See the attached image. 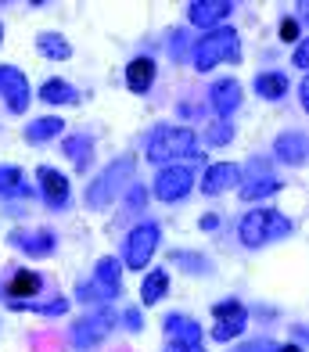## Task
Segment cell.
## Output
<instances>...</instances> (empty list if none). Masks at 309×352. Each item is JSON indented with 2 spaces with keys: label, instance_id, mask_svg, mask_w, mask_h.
Returning <instances> with one entry per match:
<instances>
[{
  "label": "cell",
  "instance_id": "603a6c76",
  "mask_svg": "<svg viewBox=\"0 0 309 352\" xmlns=\"http://www.w3.org/2000/svg\"><path fill=\"white\" fill-rule=\"evenodd\" d=\"M36 51H40L43 58H54V61H69V58H72L69 40L58 36V33H40V36H36Z\"/></svg>",
  "mask_w": 309,
  "mask_h": 352
},
{
  "label": "cell",
  "instance_id": "2e32d148",
  "mask_svg": "<svg viewBox=\"0 0 309 352\" xmlns=\"http://www.w3.org/2000/svg\"><path fill=\"white\" fill-rule=\"evenodd\" d=\"M155 83V61L151 58H134L126 65V87L134 94H148Z\"/></svg>",
  "mask_w": 309,
  "mask_h": 352
},
{
  "label": "cell",
  "instance_id": "d590c367",
  "mask_svg": "<svg viewBox=\"0 0 309 352\" xmlns=\"http://www.w3.org/2000/svg\"><path fill=\"white\" fill-rule=\"evenodd\" d=\"M277 352H302V349H299V345H281Z\"/></svg>",
  "mask_w": 309,
  "mask_h": 352
},
{
  "label": "cell",
  "instance_id": "5bb4252c",
  "mask_svg": "<svg viewBox=\"0 0 309 352\" xmlns=\"http://www.w3.org/2000/svg\"><path fill=\"white\" fill-rule=\"evenodd\" d=\"M119 287H122V274H119V263L111 259V255H105L101 263H97V274H94V292L97 298H116L119 295Z\"/></svg>",
  "mask_w": 309,
  "mask_h": 352
},
{
  "label": "cell",
  "instance_id": "4dcf8cb0",
  "mask_svg": "<svg viewBox=\"0 0 309 352\" xmlns=\"http://www.w3.org/2000/svg\"><path fill=\"white\" fill-rule=\"evenodd\" d=\"M281 40L284 43H295L299 40V19H284L281 22Z\"/></svg>",
  "mask_w": 309,
  "mask_h": 352
},
{
  "label": "cell",
  "instance_id": "5b68a950",
  "mask_svg": "<svg viewBox=\"0 0 309 352\" xmlns=\"http://www.w3.org/2000/svg\"><path fill=\"white\" fill-rule=\"evenodd\" d=\"M155 248H158V227H155V223H144V227L129 230L126 245H122V259H126L129 270H140V266L151 263Z\"/></svg>",
  "mask_w": 309,
  "mask_h": 352
},
{
  "label": "cell",
  "instance_id": "44dd1931",
  "mask_svg": "<svg viewBox=\"0 0 309 352\" xmlns=\"http://www.w3.org/2000/svg\"><path fill=\"white\" fill-rule=\"evenodd\" d=\"M61 151L72 158V166L76 169H87L90 166V155H94V140L87 137V133H76V137H65V144H61Z\"/></svg>",
  "mask_w": 309,
  "mask_h": 352
},
{
  "label": "cell",
  "instance_id": "e575fe53",
  "mask_svg": "<svg viewBox=\"0 0 309 352\" xmlns=\"http://www.w3.org/2000/svg\"><path fill=\"white\" fill-rule=\"evenodd\" d=\"M216 223H220L216 216H205V219H202V227H205V230H216Z\"/></svg>",
  "mask_w": 309,
  "mask_h": 352
},
{
  "label": "cell",
  "instance_id": "83f0119b",
  "mask_svg": "<svg viewBox=\"0 0 309 352\" xmlns=\"http://www.w3.org/2000/svg\"><path fill=\"white\" fill-rule=\"evenodd\" d=\"M40 287H43L40 274H32V270H19V274L8 280V295L11 298L14 295H40Z\"/></svg>",
  "mask_w": 309,
  "mask_h": 352
},
{
  "label": "cell",
  "instance_id": "d4e9b609",
  "mask_svg": "<svg viewBox=\"0 0 309 352\" xmlns=\"http://www.w3.org/2000/svg\"><path fill=\"white\" fill-rule=\"evenodd\" d=\"M284 90H288V76H281V72H263L255 79V94L266 101H281Z\"/></svg>",
  "mask_w": 309,
  "mask_h": 352
},
{
  "label": "cell",
  "instance_id": "7a4b0ae2",
  "mask_svg": "<svg viewBox=\"0 0 309 352\" xmlns=\"http://www.w3.org/2000/svg\"><path fill=\"white\" fill-rule=\"evenodd\" d=\"M291 234V219L281 216L277 209H255L241 219L237 237L245 248H259V245H270V241H281V237Z\"/></svg>",
  "mask_w": 309,
  "mask_h": 352
},
{
  "label": "cell",
  "instance_id": "1f68e13d",
  "mask_svg": "<svg viewBox=\"0 0 309 352\" xmlns=\"http://www.w3.org/2000/svg\"><path fill=\"white\" fill-rule=\"evenodd\" d=\"M291 65H295V69H306L309 65V43L306 40L295 43V58H291Z\"/></svg>",
  "mask_w": 309,
  "mask_h": 352
},
{
  "label": "cell",
  "instance_id": "7c38bea8",
  "mask_svg": "<svg viewBox=\"0 0 309 352\" xmlns=\"http://www.w3.org/2000/svg\"><path fill=\"white\" fill-rule=\"evenodd\" d=\"M40 190H43V201L51 209H65L69 205V180L51 166H40Z\"/></svg>",
  "mask_w": 309,
  "mask_h": 352
},
{
  "label": "cell",
  "instance_id": "ac0fdd59",
  "mask_svg": "<svg viewBox=\"0 0 309 352\" xmlns=\"http://www.w3.org/2000/svg\"><path fill=\"white\" fill-rule=\"evenodd\" d=\"M11 245L29 252V255H51L58 241L51 230H36V234H11Z\"/></svg>",
  "mask_w": 309,
  "mask_h": 352
},
{
  "label": "cell",
  "instance_id": "277c9868",
  "mask_svg": "<svg viewBox=\"0 0 309 352\" xmlns=\"http://www.w3.org/2000/svg\"><path fill=\"white\" fill-rule=\"evenodd\" d=\"M134 176V158H116L97 180L90 184V190H87V205L90 209H105V205L111 201L122 190V184Z\"/></svg>",
  "mask_w": 309,
  "mask_h": 352
},
{
  "label": "cell",
  "instance_id": "4fadbf2b",
  "mask_svg": "<svg viewBox=\"0 0 309 352\" xmlns=\"http://www.w3.org/2000/svg\"><path fill=\"white\" fill-rule=\"evenodd\" d=\"M209 101H213L216 116L226 119V116H231V111H237V104H241V83H237V79H216L213 90H209Z\"/></svg>",
  "mask_w": 309,
  "mask_h": 352
},
{
  "label": "cell",
  "instance_id": "8fae6325",
  "mask_svg": "<svg viewBox=\"0 0 309 352\" xmlns=\"http://www.w3.org/2000/svg\"><path fill=\"white\" fill-rule=\"evenodd\" d=\"M237 180H241V169H237L234 162H216V166L205 169L202 190H205V195H223V190L237 187Z\"/></svg>",
  "mask_w": 309,
  "mask_h": 352
},
{
  "label": "cell",
  "instance_id": "f1b7e54d",
  "mask_svg": "<svg viewBox=\"0 0 309 352\" xmlns=\"http://www.w3.org/2000/svg\"><path fill=\"white\" fill-rule=\"evenodd\" d=\"M231 140H234V126L226 122V119L209 126V144H216V148H220V144H231Z\"/></svg>",
  "mask_w": 309,
  "mask_h": 352
},
{
  "label": "cell",
  "instance_id": "9c48e42d",
  "mask_svg": "<svg viewBox=\"0 0 309 352\" xmlns=\"http://www.w3.org/2000/svg\"><path fill=\"white\" fill-rule=\"evenodd\" d=\"M0 94L8 98V108L14 111V116H22V111L29 108V83L14 65H0Z\"/></svg>",
  "mask_w": 309,
  "mask_h": 352
},
{
  "label": "cell",
  "instance_id": "8d00e7d4",
  "mask_svg": "<svg viewBox=\"0 0 309 352\" xmlns=\"http://www.w3.org/2000/svg\"><path fill=\"white\" fill-rule=\"evenodd\" d=\"M0 43H4V25H0Z\"/></svg>",
  "mask_w": 309,
  "mask_h": 352
},
{
  "label": "cell",
  "instance_id": "484cf974",
  "mask_svg": "<svg viewBox=\"0 0 309 352\" xmlns=\"http://www.w3.org/2000/svg\"><path fill=\"white\" fill-rule=\"evenodd\" d=\"M11 309H25V313H40V316H61L69 309L65 298H51V302H25V298H8Z\"/></svg>",
  "mask_w": 309,
  "mask_h": 352
},
{
  "label": "cell",
  "instance_id": "52a82bcc",
  "mask_svg": "<svg viewBox=\"0 0 309 352\" xmlns=\"http://www.w3.org/2000/svg\"><path fill=\"white\" fill-rule=\"evenodd\" d=\"M213 313H216V327H213V338H216V342L237 338V334L245 331V324H248V309L241 306V302H234V298L216 302Z\"/></svg>",
  "mask_w": 309,
  "mask_h": 352
},
{
  "label": "cell",
  "instance_id": "ba28073f",
  "mask_svg": "<svg viewBox=\"0 0 309 352\" xmlns=\"http://www.w3.org/2000/svg\"><path fill=\"white\" fill-rule=\"evenodd\" d=\"M191 187H194V176H191V169H184V166H166L158 176H155V198H162V201H180V198H187L191 195Z\"/></svg>",
  "mask_w": 309,
  "mask_h": 352
},
{
  "label": "cell",
  "instance_id": "ffe728a7",
  "mask_svg": "<svg viewBox=\"0 0 309 352\" xmlns=\"http://www.w3.org/2000/svg\"><path fill=\"white\" fill-rule=\"evenodd\" d=\"M40 101H47V104H79V94H76V87L65 83V79H47V83L40 87Z\"/></svg>",
  "mask_w": 309,
  "mask_h": 352
},
{
  "label": "cell",
  "instance_id": "f546056e",
  "mask_svg": "<svg viewBox=\"0 0 309 352\" xmlns=\"http://www.w3.org/2000/svg\"><path fill=\"white\" fill-rule=\"evenodd\" d=\"M277 349H281L277 342H270V338H255V342L241 345V349H234V352H277Z\"/></svg>",
  "mask_w": 309,
  "mask_h": 352
},
{
  "label": "cell",
  "instance_id": "d6986e66",
  "mask_svg": "<svg viewBox=\"0 0 309 352\" xmlns=\"http://www.w3.org/2000/svg\"><path fill=\"white\" fill-rule=\"evenodd\" d=\"M0 195L4 198H29L32 187L19 166H0Z\"/></svg>",
  "mask_w": 309,
  "mask_h": 352
},
{
  "label": "cell",
  "instance_id": "6da1fadb",
  "mask_svg": "<svg viewBox=\"0 0 309 352\" xmlns=\"http://www.w3.org/2000/svg\"><path fill=\"white\" fill-rule=\"evenodd\" d=\"M148 158L155 166H169L173 158H202L198 137L187 126H158L148 137Z\"/></svg>",
  "mask_w": 309,
  "mask_h": 352
},
{
  "label": "cell",
  "instance_id": "7402d4cb",
  "mask_svg": "<svg viewBox=\"0 0 309 352\" xmlns=\"http://www.w3.org/2000/svg\"><path fill=\"white\" fill-rule=\"evenodd\" d=\"M237 190H241V198H245V201H259V198L277 195V190H281V180H273V176H255V180L237 184Z\"/></svg>",
  "mask_w": 309,
  "mask_h": 352
},
{
  "label": "cell",
  "instance_id": "cb8c5ba5",
  "mask_svg": "<svg viewBox=\"0 0 309 352\" xmlns=\"http://www.w3.org/2000/svg\"><path fill=\"white\" fill-rule=\"evenodd\" d=\"M169 292V277H166V270H155V274L144 277L140 284V302L144 306H155V302H162V295Z\"/></svg>",
  "mask_w": 309,
  "mask_h": 352
},
{
  "label": "cell",
  "instance_id": "9a60e30c",
  "mask_svg": "<svg viewBox=\"0 0 309 352\" xmlns=\"http://www.w3.org/2000/svg\"><path fill=\"white\" fill-rule=\"evenodd\" d=\"M306 151H309V140L306 133H281L277 144H273V155L288 166H302L306 162Z\"/></svg>",
  "mask_w": 309,
  "mask_h": 352
},
{
  "label": "cell",
  "instance_id": "e0dca14e",
  "mask_svg": "<svg viewBox=\"0 0 309 352\" xmlns=\"http://www.w3.org/2000/svg\"><path fill=\"white\" fill-rule=\"evenodd\" d=\"M166 331H169V338H173V342L202 345V327L194 324L191 316H184V313H169V316H166Z\"/></svg>",
  "mask_w": 309,
  "mask_h": 352
},
{
  "label": "cell",
  "instance_id": "3957f363",
  "mask_svg": "<svg viewBox=\"0 0 309 352\" xmlns=\"http://www.w3.org/2000/svg\"><path fill=\"white\" fill-rule=\"evenodd\" d=\"M223 61H241V40L231 25L213 29L209 36L194 43V69L198 72H209V69L223 65Z\"/></svg>",
  "mask_w": 309,
  "mask_h": 352
},
{
  "label": "cell",
  "instance_id": "d6a6232c",
  "mask_svg": "<svg viewBox=\"0 0 309 352\" xmlns=\"http://www.w3.org/2000/svg\"><path fill=\"white\" fill-rule=\"evenodd\" d=\"M126 327H129V331H140V327H144V316H140L137 309H126Z\"/></svg>",
  "mask_w": 309,
  "mask_h": 352
},
{
  "label": "cell",
  "instance_id": "8992f818",
  "mask_svg": "<svg viewBox=\"0 0 309 352\" xmlns=\"http://www.w3.org/2000/svg\"><path fill=\"white\" fill-rule=\"evenodd\" d=\"M111 313L108 309H101V313H94V316H83L79 324H72V345L79 349V352H90V349H97L105 342V334L111 331Z\"/></svg>",
  "mask_w": 309,
  "mask_h": 352
},
{
  "label": "cell",
  "instance_id": "4316f807",
  "mask_svg": "<svg viewBox=\"0 0 309 352\" xmlns=\"http://www.w3.org/2000/svg\"><path fill=\"white\" fill-rule=\"evenodd\" d=\"M61 130H65V122H61V119H54V116H47V119H32V122L25 126V140L40 144V140H51V137H58Z\"/></svg>",
  "mask_w": 309,
  "mask_h": 352
},
{
  "label": "cell",
  "instance_id": "836d02e7",
  "mask_svg": "<svg viewBox=\"0 0 309 352\" xmlns=\"http://www.w3.org/2000/svg\"><path fill=\"white\" fill-rule=\"evenodd\" d=\"M166 352H202V345H187V342H169Z\"/></svg>",
  "mask_w": 309,
  "mask_h": 352
},
{
  "label": "cell",
  "instance_id": "30bf717a",
  "mask_svg": "<svg viewBox=\"0 0 309 352\" xmlns=\"http://www.w3.org/2000/svg\"><path fill=\"white\" fill-rule=\"evenodd\" d=\"M231 11H234L231 0H191V4H187V19H191V25L213 29V25H220Z\"/></svg>",
  "mask_w": 309,
  "mask_h": 352
}]
</instances>
